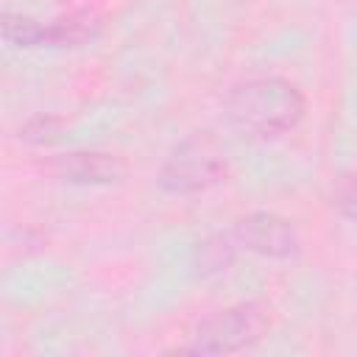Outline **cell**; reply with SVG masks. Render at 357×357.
<instances>
[{
  "label": "cell",
  "mask_w": 357,
  "mask_h": 357,
  "mask_svg": "<svg viewBox=\"0 0 357 357\" xmlns=\"http://www.w3.org/2000/svg\"><path fill=\"white\" fill-rule=\"evenodd\" d=\"M307 112L304 92L276 75L248 78L229 89L226 117L229 123L251 137H279L293 131Z\"/></svg>",
  "instance_id": "cell-1"
},
{
  "label": "cell",
  "mask_w": 357,
  "mask_h": 357,
  "mask_svg": "<svg viewBox=\"0 0 357 357\" xmlns=\"http://www.w3.org/2000/svg\"><path fill=\"white\" fill-rule=\"evenodd\" d=\"M229 173L226 151L212 134H192L165 159L159 170V187L173 195H190L220 184Z\"/></svg>",
  "instance_id": "cell-2"
},
{
  "label": "cell",
  "mask_w": 357,
  "mask_h": 357,
  "mask_svg": "<svg viewBox=\"0 0 357 357\" xmlns=\"http://www.w3.org/2000/svg\"><path fill=\"white\" fill-rule=\"evenodd\" d=\"M268 324H271L268 310L257 301L218 310L215 315H209L206 321L198 324V329L192 332L190 351H195V354H231V351L248 349L251 343H257L265 335Z\"/></svg>",
  "instance_id": "cell-3"
},
{
  "label": "cell",
  "mask_w": 357,
  "mask_h": 357,
  "mask_svg": "<svg viewBox=\"0 0 357 357\" xmlns=\"http://www.w3.org/2000/svg\"><path fill=\"white\" fill-rule=\"evenodd\" d=\"M234 240L245 251L271 259H290L301 245L296 226L276 212H251L240 218V223L234 226Z\"/></svg>",
  "instance_id": "cell-4"
},
{
  "label": "cell",
  "mask_w": 357,
  "mask_h": 357,
  "mask_svg": "<svg viewBox=\"0 0 357 357\" xmlns=\"http://www.w3.org/2000/svg\"><path fill=\"white\" fill-rule=\"evenodd\" d=\"M59 178L70 184H117L126 178V162L100 151H73L53 159Z\"/></svg>",
  "instance_id": "cell-5"
},
{
  "label": "cell",
  "mask_w": 357,
  "mask_h": 357,
  "mask_svg": "<svg viewBox=\"0 0 357 357\" xmlns=\"http://www.w3.org/2000/svg\"><path fill=\"white\" fill-rule=\"evenodd\" d=\"M100 28V20L92 11H78L70 17H61L47 25V45L53 47H73L86 39H92Z\"/></svg>",
  "instance_id": "cell-6"
},
{
  "label": "cell",
  "mask_w": 357,
  "mask_h": 357,
  "mask_svg": "<svg viewBox=\"0 0 357 357\" xmlns=\"http://www.w3.org/2000/svg\"><path fill=\"white\" fill-rule=\"evenodd\" d=\"M0 31H3V39L8 45H14V47H39V45H47V25H42L39 20L25 17V14L6 11L3 14V22H0Z\"/></svg>",
  "instance_id": "cell-7"
},
{
  "label": "cell",
  "mask_w": 357,
  "mask_h": 357,
  "mask_svg": "<svg viewBox=\"0 0 357 357\" xmlns=\"http://www.w3.org/2000/svg\"><path fill=\"white\" fill-rule=\"evenodd\" d=\"M234 251H237L234 234H215V237L204 240L201 248H198V268H201V273L226 271L231 265V259H234Z\"/></svg>",
  "instance_id": "cell-8"
},
{
  "label": "cell",
  "mask_w": 357,
  "mask_h": 357,
  "mask_svg": "<svg viewBox=\"0 0 357 357\" xmlns=\"http://www.w3.org/2000/svg\"><path fill=\"white\" fill-rule=\"evenodd\" d=\"M20 137L28 139V142H36V145H45V142H53L59 137V123L53 117H33L28 120L22 128H20Z\"/></svg>",
  "instance_id": "cell-9"
},
{
  "label": "cell",
  "mask_w": 357,
  "mask_h": 357,
  "mask_svg": "<svg viewBox=\"0 0 357 357\" xmlns=\"http://www.w3.org/2000/svg\"><path fill=\"white\" fill-rule=\"evenodd\" d=\"M335 206L343 212V218L357 223V173H351L340 181V187L335 192Z\"/></svg>",
  "instance_id": "cell-10"
}]
</instances>
